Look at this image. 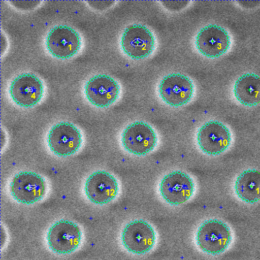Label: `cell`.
Returning a JSON list of instances; mask_svg holds the SVG:
<instances>
[{
	"instance_id": "1",
	"label": "cell",
	"mask_w": 260,
	"mask_h": 260,
	"mask_svg": "<svg viewBox=\"0 0 260 260\" xmlns=\"http://www.w3.org/2000/svg\"><path fill=\"white\" fill-rule=\"evenodd\" d=\"M46 44L47 50L54 57L67 59L80 50L81 40L78 32L72 27L58 25L48 32Z\"/></svg>"
},
{
	"instance_id": "2",
	"label": "cell",
	"mask_w": 260,
	"mask_h": 260,
	"mask_svg": "<svg viewBox=\"0 0 260 260\" xmlns=\"http://www.w3.org/2000/svg\"><path fill=\"white\" fill-rule=\"evenodd\" d=\"M44 92L42 81L35 75L24 73L12 81L9 93L14 102L21 107L30 108L41 100Z\"/></svg>"
},
{
	"instance_id": "3",
	"label": "cell",
	"mask_w": 260,
	"mask_h": 260,
	"mask_svg": "<svg viewBox=\"0 0 260 260\" xmlns=\"http://www.w3.org/2000/svg\"><path fill=\"white\" fill-rule=\"evenodd\" d=\"M51 150L60 157L74 154L80 147L82 139L79 129L69 122H60L54 126L48 135Z\"/></svg>"
},
{
	"instance_id": "4",
	"label": "cell",
	"mask_w": 260,
	"mask_h": 260,
	"mask_svg": "<svg viewBox=\"0 0 260 260\" xmlns=\"http://www.w3.org/2000/svg\"><path fill=\"white\" fill-rule=\"evenodd\" d=\"M47 238L49 246L54 252L68 254L78 247L81 233L75 223L61 220L52 225L48 232Z\"/></svg>"
},
{
	"instance_id": "5",
	"label": "cell",
	"mask_w": 260,
	"mask_h": 260,
	"mask_svg": "<svg viewBox=\"0 0 260 260\" xmlns=\"http://www.w3.org/2000/svg\"><path fill=\"white\" fill-rule=\"evenodd\" d=\"M154 39L146 27L134 25L126 28L121 40L124 52L133 59H140L152 53Z\"/></svg>"
},
{
	"instance_id": "6",
	"label": "cell",
	"mask_w": 260,
	"mask_h": 260,
	"mask_svg": "<svg viewBox=\"0 0 260 260\" xmlns=\"http://www.w3.org/2000/svg\"><path fill=\"white\" fill-rule=\"evenodd\" d=\"M11 188L15 200L31 204L42 199L45 191L44 180L36 173L21 172L15 176Z\"/></svg>"
},
{
	"instance_id": "7",
	"label": "cell",
	"mask_w": 260,
	"mask_h": 260,
	"mask_svg": "<svg viewBox=\"0 0 260 260\" xmlns=\"http://www.w3.org/2000/svg\"><path fill=\"white\" fill-rule=\"evenodd\" d=\"M120 87L116 81L105 75L95 76L85 87L87 99L92 105L100 108L108 107L118 99Z\"/></svg>"
},
{
	"instance_id": "8",
	"label": "cell",
	"mask_w": 260,
	"mask_h": 260,
	"mask_svg": "<svg viewBox=\"0 0 260 260\" xmlns=\"http://www.w3.org/2000/svg\"><path fill=\"white\" fill-rule=\"evenodd\" d=\"M156 141L153 129L142 122L128 125L122 134V142L125 149L138 155H144L153 150Z\"/></svg>"
},
{
	"instance_id": "9",
	"label": "cell",
	"mask_w": 260,
	"mask_h": 260,
	"mask_svg": "<svg viewBox=\"0 0 260 260\" xmlns=\"http://www.w3.org/2000/svg\"><path fill=\"white\" fill-rule=\"evenodd\" d=\"M231 240L230 230L217 220H210L200 228L197 236L200 247L205 252L217 254L223 251Z\"/></svg>"
},
{
	"instance_id": "10",
	"label": "cell",
	"mask_w": 260,
	"mask_h": 260,
	"mask_svg": "<svg viewBox=\"0 0 260 260\" xmlns=\"http://www.w3.org/2000/svg\"><path fill=\"white\" fill-rule=\"evenodd\" d=\"M190 81L180 74L169 75L159 86L161 98L172 106H182L190 101L193 92Z\"/></svg>"
},
{
	"instance_id": "11",
	"label": "cell",
	"mask_w": 260,
	"mask_h": 260,
	"mask_svg": "<svg viewBox=\"0 0 260 260\" xmlns=\"http://www.w3.org/2000/svg\"><path fill=\"white\" fill-rule=\"evenodd\" d=\"M118 184L112 175L105 171H97L88 178L85 184L87 196L93 203L104 204L115 198Z\"/></svg>"
},
{
	"instance_id": "12",
	"label": "cell",
	"mask_w": 260,
	"mask_h": 260,
	"mask_svg": "<svg viewBox=\"0 0 260 260\" xmlns=\"http://www.w3.org/2000/svg\"><path fill=\"white\" fill-rule=\"evenodd\" d=\"M162 197L173 205L182 204L191 196L193 185L189 177L180 172L166 176L160 185Z\"/></svg>"
},
{
	"instance_id": "13",
	"label": "cell",
	"mask_w": 260,
	"mask_h": 260,
	"mask_svg": "<svg viewBox=\"0 0 260 260\" xmlns=\"http://www.w3.org/2000/svg\"><path fill=\"white\" fill-rule=\"evenodd\" d=\"M122 241L129 251L143 253L153 247L155 234L150 225L144 221H136L126 226L122 234Z\"/></svg>"
},
{
	"instance_id": "14",
	"label": "cell",
	"mask_w": 260,
	"mask_h": 260,
	"mask_svg": "<svg viewBox=\"0 0 260 260\" xmlns=\"http://www.w3.org/2000/svg\"><path fill=\"white\" fill-rule=\"evenodd\" d=\"M230 135L226 129L217 123H211L204 127L199 136L201 149L210 154H219L229 146Z\"/></svg>"
},
{
	"instance_id": "15",
	"label": "cell",
	"mask_w": 260,
	"mask_h": 260,
	"mask_svg": "<svg viewBox=\"0 0 260 260\" xmlns=\"http://www.w3.org/2000/svg\"><path fill=\"white\" fill-rule=\"evenodd\" d=\"M198 37L197 47L204 55L220 56L229 47L230 37L217 28L213 27L204 30Z\"/></svg>"
},
{
	"instance_id": "16",
	"label": "cell",
	"mask_w": 260,
	"mask_h": 260,
	"mask_svg": "<svg viewBox=\"0 0 260 260\" xmlns=\"http://www.w3.org/2000/svg\"><path fill=\"white\" fill-rule=\"evenodd\" d=\"M260 174L258 171H249L241 175L236 183V191L243 201L253 203L259 201Z\"/></svg>"
},
{
	"instance_id": "17",
	"label": "cell",
	"mask_w": 260,
	"mask_h": 260,
	"mask_svg": "<svg viewBox=\"0 0 260 260\" xmlns=\"http://www.w3.org/2000/svg\"><path fill=\"white\" fill-rule=\"evenodd\" d=\"M260 80L256 76H246L241 78L235 87L238 99L246 105H256L260 102Z\"/></svg>"
},
{
	"instance_id": "18",
	"label": "cell",
	"mask_w": 260,
	"mask_h": 260,
	"mask_svg": "<svg viewBox=\"0 0 260 260\" xmlns=\"http://www.w3.org/2000/svg\"><path fill=\"white\" fill-rule=\"evenodd\" d=\"M16 8L26 10L31 8H35L40 3L39 2H29L27 4H23L22 2H10Z\"/></svg>"
},
{
	"instance_id": "19",
	"label": "cell",
	"mask_w": 260,
	"mask_h": 260,
	"mask_svg": "<svg viewBox=\"0 0 260 260\" xmlns=\"http://www.w3.org/2000/svg\"><path fill=\"white\" fill-rule=\"evenodd\" d=\"M209 28L213 27L212 25H209Z\"/></svg>"
},
{
	"instance_id": "20",
	"label": "cell",
	"mask_w": 260,
	"mask_h": 260,
	"mask_svg": "<svg viewBox=\"0 0 260 260\" xmlns=\"http://www.w3.org/2000/svg\"><path fill=\"white\" fill-rule=\"evenodd\" d=\"M204 31V28H202V29H201V32H203V31Z\"/></svg>"
},
{
	"instance_id": "21",
	"label": "cell",
	"mask_w": 260,
	"mask_h": 260,
	"mask_svg": "<svg viewBox=\"0 0 260 260\" xmlns=\"http://www.w3.org/2000/svg\"><path fill=\"white\" fill-rule=\"evenodd\" d=\"M221 30L222 32H224V29H221Z\"/></svg>"
},
{
	"instance_id": "22",
	"label": "cell",
	"mask_w": 260,
	"mask_h": 260,
	"mask_svg": "<svg viewBox=\"0 0 260 260\" xmlns=\"http://www.w3.org/2000/svg\"><path fill=\"white\" fill-rule=\"evenodd\" d=\"M219 55H217L216 56V57H219Z\"/></svg>"
}]
</instances>
